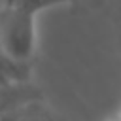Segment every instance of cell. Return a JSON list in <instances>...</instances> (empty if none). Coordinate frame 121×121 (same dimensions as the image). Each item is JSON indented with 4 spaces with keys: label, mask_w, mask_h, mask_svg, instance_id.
I'll return each mask as SVG.
<instances>
[{
    "label": "cell",
    "mask_w": 121,
    "mask_h": 121,
    "mask_svg": "<svg viewBox=\"0 0 121 121\" xmlns=\"http://www.w3.org/2000/svg\"><path fill=\"white\" fill-rule=\"evenodd\" d=\"M104 121H121V110H117L115 113H112L108 119H104Z\"/></svg>",
    "instance_id": "3"
},
{
    "label": "cell",
    "mask_w": 121,
    "mask_h": 121,
    "mask_svg": "<svg viewBox=\"0 0 121 121\" xmlns=\"http://www.w3.org/2000/svg\"><path fill=\"white\" fill-rule=\"evenodd\" d=\"M17 6L28 9L30 13L34 15H40L42 11L45 9H51V8H57V6H64V4H70V0H13Z\"/></svg>",
    "instance_id": "2"
},
{
    "label": "cell",
    "mask_w": 121,
    "mask_h": 121,
    "mask_svg": "<svg viewBox=\"0 0 121 121\" xmlns=\"http://www.w3.org/2000/svg\"><path fill=\"white\" fill-rule=\"evenodd\" d=\"M119 110H121V108H119Z\"/></svg>",
    "instance_id": "5"
},
{
    "label": "cell",
    "mask_w": 121,
    "mask_h": 121,
    "mask_svg": "<svg viewBox=\"0 0 121 121\" xmlns=\"http://www.w3.org/2000/svg\"><path fill=\"white\" fill-rule=\"evenodd\" d=\"M38 15L17 6L13 0H4L0 6V62L8 76L25 83L30 76V66L38 47Z\"/></svg>",
    "instance_id": "1"
},
{
    "label": "cell",
    "mask_w": 121,
    "mask_h": 121,
    "mask_svg": "<svg viewBox=\"0 0 121 121\" xmlns=\"http://www.w3.org/2000/svg\"><path fill=\"white\" fill-rule=\"evenodd\" d=\"M72 2H78V0H70V4H72Z\"/></svg>",
    "instance_id": "4"
}]
</instances>
